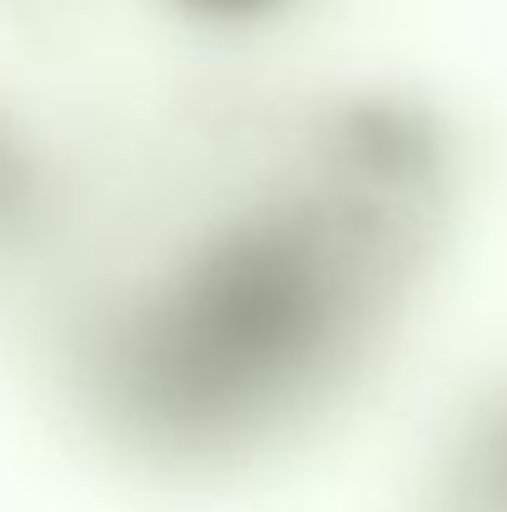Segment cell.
Listing matches in <instances>:
<instances>
[{
  "instance_id": "1",
  "label": "cell",
  "mask_w": 507,
  "mask_h": 512,
  "mask_svg": "<svg viewBox=\"0 0 507 512\" xmlns=\"http://www.w3.org/2000/svg\"><path fill=\"white\" fill-rule=\"evenodd\" d=\"M428 512H507V393L453 443Z\"/></svg>"
}]
</instances>
